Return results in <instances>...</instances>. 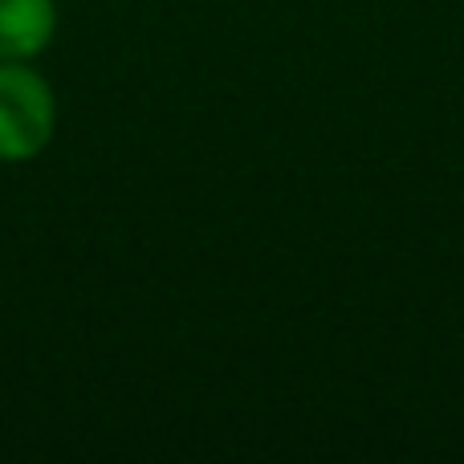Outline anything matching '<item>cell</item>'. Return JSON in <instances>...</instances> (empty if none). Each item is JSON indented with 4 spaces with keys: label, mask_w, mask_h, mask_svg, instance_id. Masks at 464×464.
I'll return each mask as SVG.
<instances>
[{
    "label": "cell",
    "mask_w": 464,
    "mask_h": 464,
    "mask_svg": "<svg viewBox=\"0 0 464 464\" xmlns=\"http://www.w3.org/2000/svg\"><path fill=\"white\" fill-rule=\"evenodd\" d=\"M57 102L24 62H0V163H24L53 139Z\"/></svg>",
    "instance_id": "6da1fadb"
},
{
    "label": "cell",
    "mask_w": 464,
    "mask_h": 464,
    "mask_svg": "<svg viewBox=\"0 0 464 464\" xmlns=\"http://www.w3.org/2000/svg\"><path fill=\"white\" fill-rule=\"evenodd\" d=\"M53 0H0V62H29L53 41Z\"/></svg>",
    "instance_id": "7a4b0ae2"
}]
</instances>
